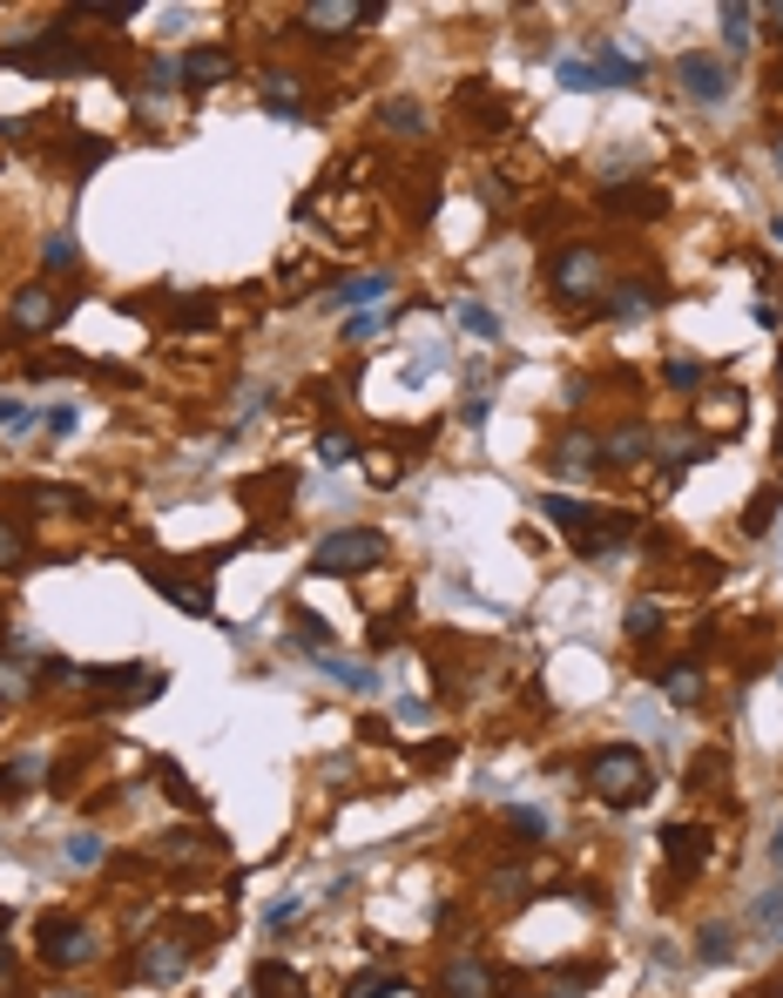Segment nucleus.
Instances as JSON below:
<instances>
[{"instance_id":"nucleus-1","label":"nucleus","mask_w":783,"mask_h":998,"mask_svg":"<svg viewBox=\"0 0 783 998\" xmlns=\"http://www.w3.org/2000/svg\"><path fill=\"white\" fill-rule=\"evenodd\" d=\"M385 561H392V533H378V527H338L311 547V574H325V580H359Z\"/></svg>"},{"instance_id":"nucleus-2","label":"nucleus","mask_w":783,"mask_h":998,"mask_svg":"<svg viewBox=\"0 0 783 998\" xmlns=\"http://www.w3.org/2000/svg\"><path fill=\"white\" fill-rule=\"evenodd\" d=\"M648 755L629 749V742H615V749H595L587 755V789H595V803L608 810H635L642 796H648Z\"/></svg>"},{"instance_id":"nucleus-3","label":"nucleus","mask_w":783,"mask_h":998,"mask_svg":"<svg viewBox=\"0 0 783 998\" xmlns=\"http://www.w3.org/2000/svg\"><path fill=\"white\" fill-rule=\"evenodd\" d=\"M547 291L561 304H587L608 291V257L595 244H554L547 250Z\"/></svg>"},{"instance_id":"nucleus-4","label":"nucleus","mask_w":783,"mask_h":998,"mask_svg":"<svg viewBox=\"0 0 783 998\" xmlns=\"http://www.w3.org/2000/svg\"><path fill=\"white\" fill-rule=\"evenodd\" d=\"M68 304H74V297H61L55 284H21L14 304H8V331H14V338H42V331H55L61 317H68Z\"/></svg>"},{"instance_id":"nucleus-5","label":"nucleus","mask_w":783,"mask_h":998,"mask_svg":"<svg viewBox=\"0 0 783 998\" xmlns=\"http://www.w3.org/2000/svg\"><path fill=\"white\" fill-rule=\"evenodd\" d=\"M82 689L108 695V702H155L163 695V674L149 661H129V668H82Z\"/></svg>"},{"instance_id":"nucleus-6","label":"nucleus","mask_w":783,"mask_h":998,"mask_svg":"<svg viewBox=\"0 0 783 998\" xmlns=\"http://www.w3.org/2000/svg\"><path fill=\"white\" fill-rule=\"evenodd\" d=\"M102 944H95V931L89 925H74V917H61V911H48L42 917V958L55 972H68V965H89Z\"/></svg>"},{"instance_id":"nucleus-7","label":"nucleus","mask_w":783,"mask_h":998,"mask_svg":"<svg viewBox=\"0 0 783 998\" xmlns=\"http://www.w3.org/2000/svg\"><path fill=\"white\" fill-rule=\"evenodd\" d=\"M629 533H635V513H615V506H587V513H581V527H574L568 540H574V553H581V561H595V553L621 547Z\"/></svg>"},{"instance_id":"nucleus-8","label":"nucleus","mask_w":783,"mask_h":998,"mask_svg":"<svg viewBox=\"0 0 783 998\" xmlns=\"http://www.w3.org/2000/svg\"><path fill=\"white\" fill-rule=\"evenodd\" d=\"M601 210L629 216V223H655V216H669V189H655V183H608Z\"/></svg>"},{"instance_id":"nucleus-9","label":"nucleus","mask_w":783,"mask_h":998,"mask_svg":"<svg viewBox=\"0 0 783 998\" xmlns=\"http://www.w3.org/2000/svg\"><path fill=\"white\" fill-rule=\"evenodd\" d=\"M710 857H716V836H710V830H696V823H669V830H662V864H669L676 877H696Z\"/></svg>"},{"instance_id":"nucleus-10","label":"nucleus","mask_w":783,"mask_h":998,"mask_svg":"<svg viewBox=\"0 0 783 998\" xmlns=\"http://www.w3.org/2000/svg\"><path fill=\"white\" fill-rule=\"evenodd\" d=\"M378 14H385V0H311L297 21L311 34H351L359 21H378Z\"/></svg>"},{"instance_id":"nucleus-11","label":"nucleus","mask_w":783,"mask_h":998,"mask_svg":"<svg viewBox=\"0 0 783 998\" xmlns=\"http://www.w3.org/2000/svg\"><path fill=\"white\" fill-rule=\"evenodd\" d=\"M662 297H669V291H662L655 277H629V284H615V291H608V304H601V310H608V325H642V317H648Z\"/></svg>"},{"instance_id":"nucleus-12","label":"nucleus","mask_w":783,"mask_h":998,"mask_svg":"<svg viewBox=\"0 0 783 998\" xmlns=\"http://www.w3.org/2000/svg\"><path fill=\"white\" fill-rule=\"evenodd\" d=\"M676 82H682L689 102H723V95H729V68H723L716 55H682V61H676Z\"/></svg>"},{"instance_id":"nucleus-13","label":"nucleus","mask_w":783,"mask_h":998,"mask_svg":"<svg viewBox=\"0 0 783 998\" xmlns=\"http://www.w3.org/2000/svg\"><path fill=\"white\" fill-rule=\"evenodd\" d=\"M595 466H601V438L581 432V425L561 432L554 446H547V472H595Z\"/></svg>"},{"instance_id":"nucleus-14","label":"nucleus","mask_w":783,"mask_h":998,"mask_svg":"<svg viewBox=\"0 0 783 998\" xmlns=\"http://www.w3.org/2000/svg\"><path fill=\"white\" fill-rule=\"evenodd\" d=\"M136 972H142V978H155V985H176V978L189 972V951H183L176 938H149V944H142V958H136Z\"/></svg>"},{"instance_id":"nucleus-15","label":"nucleus","mask_w":783,"mask_h":998,"mask_svg":"<svg viewBox=\"0 0 783 998\" xmlns=\"http://www.w3.org/2000/svg\"><path fill=\"white\" fill-rule=\"evenodd\" d=\"M230 74H237V55L230 48H189L183 55V82L189 89H217V82H230Z\"/></svg>"},{"instance_id":"nucleus-16","label":"nucleus","mask_w":783,"mask_h":998,"mask_svg":"<svg viewBox=\"0 0 783 998\" xmlns=\"http://www.w3.org/2000/svg\"><path fill=\"white\" fill-rule=\"evenodd\" d=\"M440 985H446V998H493V991H500V978H493L487 965H474V958H453Z\"/></svg>"},{"instance_id":"nucleus-17","label":"nucleus","mask_w":783,"mask_h":998,"mask_svg":"<svg viewBox=\"0 0 783 998\" xmlns=\"http://www.w3.org/2000/svg\"><path fill=\"white\" fill-rule=\"evenodd\" d=\"M655 453V432L648 425H615L608 438H601V459H615V466H642Z\"/></svg>"},{"instance_id":"nucleus-18","label":"nucleus","mask_w":783,"mask_h":998,"mask_svg":"<svg viewBox=\"0 0 783 998\" xmlns=\"http://www.w3.org/2000/svg\"><path fill=\"white\" fill-rule=\"evenodd\" d=\"M149 580H155V594H170L176 608L210 614V587H203V580H183V574H170V567H149Z\"/></svg>"},{"instance_id":"nucleus-19","label":"nucleus","mask_w":783,"mask_h":998,"mask_svg":"<svg viewBox=\"0 0 783 998\" xmlns=\"http://www.w3.org/2000/svg\"><path fill=\"white\" fill-rule=\"evenodd\" d=\"M250 991H257V998H311L304 978H297L291 965H278V958H264V965L250 972Z\"/></svg>"},{"instance_id":"nucleus-20","label":"nucleus","mask_w":783,"mask_h":998,"mask_svg":"<svg viewBox=\"0 0 783 998\" xmlns=\"http://www.w3.org/2000/svg\"><path fill=\"white\" fill-rule=\"evenodd\" d=\"M595 74H601V89H635V82H642V61H629L615 42H601V48H595Z\"/></svg>"},{"instance_id":"nucleus-21","label":"nucleus","mask_w":783,"mask_h":998,"mask_svg":"<svg viewBox=\"0 0 783 998\" xmlns=\"http://www.w3.org/2000/svg\"><path fill=\"white\" fill-rule=\"evenodd\" d=\"M655 682H662V695H669L676 708H696V702H702V668H696V661H676V668H662Z\"/></svg>"},{"instance_id":"nucleus-22","label":"nucleus","mask_w":783,"mask_h":998,"mask_svg":"<svg viewBox=\"0 0 783 998\" xmlns=\"http://www.w3.org/2000/svg\"><path fill=\"white\" fill-rule=\"evenodd\" d=\"M264 108H270V115H297V108H304V95H297V74L270 68V74H264Z\"/></svg>"},{"instance_id":"nucleus-23","label":"nucleus","mask_w":783,"mask_h":998,"mask_svg":"<svg viewBox=\"0 0 783 998\" xmlns=\"http://www.w3.org/2000/svg\"><path fill=\"white\" fill-rule=\"evenodd\" d=\"M74 263H82V244H74V230H55V236H42V270H48V277L74 270Z\"/></svg>"},{"instance_id":"nucleus-24","label":"nucleus","mask_w":783,"mask_h":998,"mask_svg":"<svg viewBox=\"0 0 783 998\" xmlns=\"http://www.w3.org/2000/svg\"><path fill=\"white\" fill-rule=\"evenodd\" d=\"M21 500L34 513H82V493H74V486H21Z\"/></svg>"},{"instance_id":"nucleus-25","label":"nucleus","mask_w":783,"mask_h":998,"mask_svg":"<svg viewBox=\"0 0 783 998\" xmlns=\"http://www.w3.org/2000/svg\"><path fill=\"white\" fill-rule=\"evenodd\" d=\"M42 776V755H14L8 770H0V803H21V789Z\"/></svg>"},{"instance_id":"nucleus-26","label":"nucleus","mask_w":783,"mask_h":998,"mask_svg":"<svg viewBox=\"0 0 783 998\" xmlns=\"http://www.w3.org/2000/svg\"><path fill=\"white\" fill-rule=\"evenodd\" d=\"M696 958H702V965H729V958H736V931H729V925H710V931L696 938Z\"/></svg>"},{"instance_id":"nucleus-27","label":"nucleus","mask_w":783,"mask_h":998,"mask_svg":"<svg viewBox=\"0 0 783 998\" xmlns=\"http://www.w3.org/2000/svg\"><path fill=\"white\" fill-rule=\"evenodd\" d=\"M325 674H331V682H344L351 695H372V689H378V674H372V668H359V661H338V655H325Z\"/></svg>"},{"instance_id":"nucleus-28","label":"nucleus","mask_w":783,"mask_h":998,"mask_svg":"<svg viewBox=\"0 0 783 998\" xmlns=\"http://www.w3.org/2000/svg\"><path fill=\"white\" fill-rule=\"evenodd\" d=\"M378 122H385V129H399V136H425V108L399 95V102H385V115H378Z\"/></svg>"},{"instance_id":"nucleus-29","label":"nucleus","mask_w":783,"mask_h":998,"mask_svg":"<svg viewBox=\"0 0 783 998\" xmlns=\"http://www.w3.org/2000/svg\"><path fill=\"white\" fill-rule=\"evenodd\" d=\"M500 830H514V844H540L547 817H540V810H500Z\"/></svg>"},{"instance_id":"nucleus-30","label":"nucleus","mask_w":783,"mask_h":998,"mask_svg":"<svg viewBox=\"0 0 783 998\" xmlns=\"http://www.w3.org/2000/svg\"><path fill=\"white\" fill-rule=\"evenodd\" d=\"M385 291H392V277H351V284H338L331 297L359 310V304H372V297H385Z\"/></svg>"},{"instance_id":"nucleus-31","label":"nucleus","mask_w":783,"mask_h":998,"mask_svg":"<svg viewBox=\"0 0 783 998\" xmlns=\"http://www.w3.org/2000/svg\"><path fill=\"white\" fill-rule=\"evenodd\" d=\"M136 0H82V8H68V21H129Z\"/></svg>"},{"instance_id":"nucleus-32","label":"nucleus","mask_w":783,"mask_h":998,"mask_svg":"<svg viewBox=\"0 0 783 998\" xmlns=\"http://www.w3.org/2000/svg\"><path fill=\"white\" fill-rule=\"evenodd\" d=\"M27 695H34V668L0 661V708H8V702H27Z\"/></svg>"},{"instance_id":"nucleus-33","label":"nucleus","mask_w":783,"mask_h":998,"mask_svg":"<svg viewBox=\"0 0 783 998\" xmlns=\"http://www.w3.org/2000/svg\"><path fill=\"white\" fill-rule=\"evenodd\" d=\"M170 317H176L183 331H210V325H217V304H210V297H183Z\"/></svg>"},{"instance_id":"nucleus-34","label":"nucleus","mask_w":783,"mask_h":998,"mask_svg":"<svg viewBox=\"0 0 783 998\" xmlns=\"http://www.w3.org/2000/svg\"><path fill=\"white\" fill-rule=\"evenodd\" d=\"M318 459L325 466H351V459H359V438H351V432H318Z\"/></svg>"},{"instance_id":"nucleus-35","label":"nucleus","mask_w":783,"mask_h":998,"mask_svg":"<svg viewBox=\"0 0 783 998\" xmlns=\"http://www.w3.org/2000/svg\"><path fill=\"white\" fill-rule=\"evenodd\" d=\"M554 82H561V89H574V95H587V89H601V74H595V61H561V68H554Z\"/></svg>"},{"instance_id":"nucleus-36","label":"nucleus","mask_w":783,"mask_h":998,"mask_svg":"<svg viewBox=\"0 0 783 998\" xmlns=\"http://www.w3.org/2000/svg\"><path fill=\"white\" fill-rule=\"evenodd\" d=\"M459 325H466V331H474V338H500V317H493L487 304H474V297H466V304H459Z\"/></svg>"},{"instance_id":"nucleus-37","label":"nucleus","mask_w":783,"mask_h":998,"mask_svg":"<svg viewBox=\"0 0 783 998\" xmlns=\"http://www.w3.org/2000/svg\"><path fill=\"white\" fill-rule=\"evenodd\" d=\"M621 627H629V642H648V634L662 627V608H655V601H635V608H629V621H621Z\"/></svg>"},{"instance_id":"nucleus-38","label":"nucleus","mask_w":783,"mask_h":998,"mask_svg":"<svg viewBox=\"0 0 783 998\" xmlns=\"http://www.w3.org/2000/svg\"><path fill=\"white\" fill-rule=\"evenodd\" d=\"M446 763H453V742H446V736H433V742L412 749V770H446Z\"/></svg>"},{"instance_id":"nucleus-39","label":"nucleus","mask_w":783,"mask_h":998,"mask_svg":"<svg viewBox=\"0 0 783 998\" xmlns=\"http://www.w3.org/2000/svg\"><path fill=\"white\" fill-rule=\"evenodd\" d=\"M34 425V406H21L14 391H0V432H27Z\"/></svg>"},{"instance_id":"nucleus-40","label":"nucleus","mask_w":783,"mask_h":998,"mask_svg":"<svg viewBox=\"0 0 783 998\" xmlns=\"http://www.w3.org/2000/svg\"><path fill=\"white\" fill-rule=\"evenodd\" d=\"M163 789H170V803H183V810H203V796H196V783H189L183 770H163Z\"/></svg>"},{"instance_id":"nucleus-41","label":"nucleus","mask_w":783,"mask_h":998,"mask_svg":"<svg viewBox=\"0 0 783 998\" xmlns=\"http://www.w3.org/2000/svg\"><path fill=\"white\" fill-rule=\"evenodd\" d=\"M27 561V540H21V527L14 520H0V567H21Z\"/></svg>"},{"instance_id":"nucleus-42","label":"nucleus","mask_w":783,"mask_h":998,"mask_svg":"<svg viewBox=\"0 0 783 998\" xmlns=\"http://www.w3.org/2000/svg\"><path fill=\"white\" fill-rule=\"evenodd\" d=\"M723 42H729V48H743V42H750V8H736V0L723 8Z\"/></svg>"},{"instance_id":"nucleus-43","label":"nucleus","mask_w":783,"mask_h":998,"mask_svg":"<svg viewBox=\"0 0 783 998\" xmlns=\"http://www.w3.org/2000/svg\"><path fill=\"white\" fill-rule=\"evenodd\" d=\"M365 479H372V486H399V479H406V466H399V459H392V453H372V466H365Z\"/></svg>"},{"instance_id":"nucleus-44","label":"nucleus","mask_w":783,"mask_h":998,"mask_svg":"<svg viewBox=\"0 0 783 998\" xmlns=\"http://www.w3.org/2000/svg\"><path fill=\"white\" fill-rule=\"evenodd\" d=\"M662 378H669L676 391H689V385H702V365H696V357H669V365H662Z\"/></svg>"},{"instance_id":"nucleus-45","label":"nucleus","mask_w":783,"mask_h":998,"mask_svg":"<svg viewBox=\"0 0 783 998\" xmlns=\"http://www.w3.org/2000/svg\"><path fill=\"white\" fill-rule=\"evenodd\" d=\"M385 991H399V978H392V972H365L359 985H351V998H385Z\"/></svg>"},{"instance_id":"nucleus-46","label":"nucleus","mask_w":783,"mask_h":998,"mask_svg":"<svg viewBox=\"0 0 783 998\" xmlns=\"http://www.w3.org/2000/svg\"><path fill=\"white\" fill-rule=\"evenodd\" d=\"M776 500H783V493H757V506H750V520H743V527H750V533H763V527L776 520Z\"/></svg>"},{"instance_id":"nucleus-47","label":"nucleus","mask_w":783,"mask_h":998,"mask_svg":"<svg viewBox=\"0 0 783 998\" xmlns=\"http://www.w3.org/2000/svg\"><path fill=\"white\" fill-rule=\"evenodd\" d=\"M297 634H304L311 648H325V642H331V627H325L318 614H311V608H297Z\"/></svg>"},{"instance_id":"nucleus-48","label":"nucleus","mask_w":783,"mask_h":998,"mask_svg":"<svg viewBox=\"0 0 783 998\" xmlns=\"http://www.w3.org/2000/svg\"><path fill=\"white\" fill-rule=\"evenodd\" d=\"M440 365H446V357H440V351H425V357H412V365H406V378H412V385H425Z\"/></svg>"},{"instance_id":"nucleus-49","label":"nucleus","mask_w":783,"mask_h":998,"mask_svg":"<svg viewBox=\"0 0 783 998\" xmlns=\"http://www.w3.org/2000/svg\"><path fill=\"white\" fill-rule=\"evenodd\" d=\"M68 857H74V864H102V836H74Z\"/></svg>"},{"instance_id":"nucleus-50","label":"nucleus","mask_w":783,"mask_h":998,"mask_svg":"<svg viewBox=\"0 0 783 998\" xmlns=\"http://www.w3.org/2000/svg\"><path fill=\"white\" fill-rule=\"evenodd\" d=\"M304 917V904L297 897H284V904H270V931H284V925H297Z\"/></svg>"},{"instance_id":"nucleus-51","label":"nucleus","mask_w":783,"mask_h":998,"mask_svg":"<svg viewBox=\"0 0 783 998\" xmlns=\"http://www.w3.org/2000/svg\"><path fill=\"white\" fill-rule=\"evenodd\" d=\"M521 884H527V870H500V877H493V897H521Z\"/></svg>"},{"instance_id":"nucleus-52","label":"nucleus","mask_w":783,"mask_h":998,"mask_svg":"<svg viewBox=\"0 0 783 998\" xmlns=\"http://www.w3.org/2000/svg\"><path fill=\"white\" fill-rule=\"evenodd\" d=\"M757 917H763V925H783V891H776V897H757Z\"/></svg>"},{"instance_id":"nucleus-53","label":"nucleus","mask_w":783,"mask_h":998,"mask_svg":"<svg viewBox=\"0 0 783 998\" xmlns=\"http://www.w3.org/2000/svg\"><path fill=\"white\" fill-rule=\"evenodd\" d=\"M48 432H74V406H55V412H48Z\"/></svg>"},{"instance_id":"nucleus-54","label":"nucleus","mask_w":783,"mask_h":998,"mask_svg":"<svg viewBox=\"0 0 783 998\" xmlns=\"http://www.w3.org/2000/svg\"><path fill=\"white\" fill-rule=\"evenodd\" d=\"M763 27H770L776 42H783V0H770V8H763Z\"/></svg>"},{"instance_id":"nucleus-55","label":"nucleus","mask_w":783,"mask_h":998,"mask_svg":"<svg viewBox=\"0 0 783 998\" xmlns=\"http://www.w3.org/2000/svg\"><path fill=\"white\" fill-rule=\"evenodd\" d=\"M770 163H776V176H783V129L770 136Z\"/></svg>"},{"instance_id":"nucleus-56","label":"nucleus","mask_w":783,"mask_h":998,"mask_svg":"<svg viewBox=\"0 0 783 998\" xmlns=\"http://www.w3.org/2000/svg\"><path fill=\"white\" fill-rule=\"evenodd\" d=\"M8 965H14V951H8V938H0V978H8Z\"/></svg>"},{"instance_id":"nucleus-57","label":"nucleus","mask_w":783,"mask_h":998,"mask_svg":"<svg viewBox=\"0 0 783 998\" xmlns=\"http://www.w3.org/2000/svg\"><path fill=\"white\" fill-rule=\"evenodd\" d=\"M770 850H776V864H783V830H776V836H770Z\"/></svg>"},{"instance_id":"nucleus-58","label":"nucleus","mask_w":783,"mask_h":998,"mask_svg":"<svg viewBox=\"0 0 783 998\" xmlns=\"http://www.w3.org/2000/svg\"><path fill=\"white\" fill-rule=\"evenodd\" d=\"M48 998H89V991H48Z\"/></svg>"},{"instance_id":"nucleus-59","label":"nucleus","mask_w":783,"mask_h":998,"mask_svg":"<svg viewBox=\"0 0 783 998\" xmlns=\"http://www.w3.org/2000/svg\"><path fill=\"white\" fill-rule=\"evenodd\" d=\"M0 925H8V911H0Z\"/></svg>"}]
</instances>
